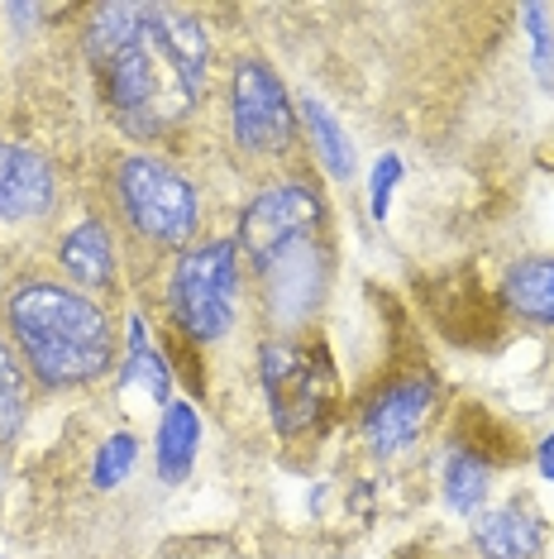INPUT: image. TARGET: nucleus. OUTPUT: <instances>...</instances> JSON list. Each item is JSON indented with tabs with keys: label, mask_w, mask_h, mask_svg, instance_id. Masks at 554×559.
Instances as JSON below:
<instances>
[{
	"label": "nucleus",
	"mask_w": 554,
	"mask_h": 559,
	"mask_svg": "<svg viewBox=\"0 0 554 559\" xmlns=\"http://www.w3.org/2000/svg\"><path fill=\"white\" fill-rule=\"evenodd\" d=\"M210 68L206 24L186 10L144 5L130 44L100 68L116 120L134 139H158L192 116Z\"/></svg>",
	"instance_id": "nucleus-1"
},
{
	"label": "nucleus",
	"mask_w": 554,
	"mask_h": 559,
	"mask_svg": "<svg viewBox=\"0 0 554 559\" xmlns=\"http://www.w3.org/2000/svg\"><path fill=\"white\" fill-rule=\"evenodd\" d=\"M5 316L24 368L44 388L96 383L116 359V335H110L106 311L77 287L24 283L20 292H10Z\"/></svg>",
	"instance_id": "nucleus-2"
},
{
	"label": "nucleus",
	"mask_w": 554,
	"mask_h": 559,
	"mask_svg": "<svg viewBox=\"0 0 554 559\" xmlns=\"http://www.w3.org/2000/svg\"><path fill=\"white\" fill-rule=\"evenodd\" d=\"M120 211L158 249H182L196 235V187L158 158H124L116 173Z\"/></svg>",
	"instance_id": "nucleus-3"
},
{
	"label": "nucleus",
	"mask_w": 554,
	"mask_h": 559,
	"mask_svg": "<svg viewBox=\"0 0 554 559\" xmlns=\"http://www.w3.org/2000/svg\"><path fill=\"white\" fill-rule=\"evenodd\" d=\"M239 301V245L216 239L206 249H192L172 273V311L192 340H220L234 321Z\"/></svg>",
	"instance_id": "nucleus-4"
},
{
	"label": "nucleus",
	"mask_w": 554,
	"mask_h": 559,
	"mask_svg": "<svg viewBox=\"0 0 554 559\" xmlns=\"http://www.w3.org/2000/svg\"><path fill=\"white\" fill-rule=\"evenodd\" d=\"M321 221H325V201L306 182H277L263 197L249 201L234 245L258 273H268L287 249L306 245Z\"/></svg>",
	"instance_id": "nucleus-5"
},
{
	"label": "nucleus",
	"mask_w": 554,
	"mask_h": 559,
	"mask_svg": "<svg viewBox=\"0 0 554 559\" xmlns=\"http://www.w3.org/2000/svg\"><path fill=\"white\" fill-rule=\"evenodd\" d=\"M230 124H234V144L249 158H277L292 148L297 130V110L287 100V86L277 82V72L268 62L249 58L234 68L230 82Z\"/></svg>",
	"instance_id": "nucleus-6"
},
{
	"label": "nucleus",
	"mask_w": 554,
	"mask_h": 559,
	"mask_svg": "<svg viewBox=\"0 0 554 559\" xmlns=\"http://www.w3.org/2000/svg\"><path fill=\"white\" fill-rule=\"evenodd\" d=\"M263 388H268V406H273V426L282 436H297V430L321 421L325 406V378L316 359H311L292 340H273L263 349Z\"/></svg>",
	"instance_id": "nucleus-7"
},
{
	"label": "nucleus",
	"mask_w": 554,
	"mask_h": 559,
	"mask_svg": "<svg viewBox=\"0 0 554 559\" xmlns=\"http://www.w3.org/2000/svg\"><path fill=\"white\" fill-rule=\"evenodd\" d=\"M435 406V383L431 378H407V383L387 388L373 402V412L363 416V436H369L373 454H401L407 444L421 436L425 416Z\"/></svg>",
	"instance_id": "nucleus-8"
},
{
	"label": "nucleus",
	"mask_w": 554,
	"mask_h": 559,
	"mask_svg": "<svg viewBox=\"0 0 554 559\" xmlns=\"http://www.w3.org/2000/svg\"><path fill=\"white\" fill-rule=\"evenodd\" d=\"M58 197L53 163L24 144H0V221H39Z\"/></svg>",
	"instance_id": "nucleus-9"
},
{
	"label": "nucleus",
	"mask_w": 554,
	"mask_h": 559,
	"mask_svg": "<svg viewBox=\"0 0 554 559\" xmlns=\"http://www.w3.org/2000/svg\"><path fill=\"white\" fill-rule=\"evenodd\" d=\"M62 269H68L72 283H77V292L110 283L116 259H110V235L100 230V221H82L77 230L62 239Z\"/></svg>",
	"instance_id": "nucleus-10"
},
{
	"label": "nucleus",
	"mask_w": 554,
	"mask_h": 559,
	"mask_svg": "<svg viewBox=\"0 0 554 559\" xmlns=\"http://www.w3.org/2000/svg\"><path fill=\"white\" fill-rule=\"evenodd\" d=\"M540 540H545V526L521 507L483 516V526H478V550L487 559H535Z\"/></svg>",
	"instance_id": "nucleus-11"
},
{
	"label": "nucleus",
	"mask_w": 554,
	"mask_h": 559,
	"mask_svg": "<svg viewBox=\"0 0 554 559\" xmlns=\"http://www.w3.org/2000/svg\"><path fill=\"white\" fill-rule=\"evenodd\" d=\"M502 297L516 316L540 325H554V259H526L516 263L502 283Z\"/></svg>",
	"instance_id": "nucleus-12"
},
{
	"label": "nucleus",
	"mask_w": 554,
	"mask_h": 559,
	"mask_svg": "<svg viewBox=\"0 0 554 559\" xmlns=\"http://www.w3.org/2000/svg\"><path fill=\"white\" fill-rule=\"evenodd\" d=\"M196 444H201V416L186 402H172L158 426V474L168 483L186 478V468L196 460Z\"/></svg>",
	"instance_id": "nucleus-13"
},
{
	"label": "nucleus",
	"mask_w": 554,
	"mask_h": 559,
	"mask_svg": "<svg viewBox=\"0 0 554 559\" xmlns=\"http://www.w3.org/2000/svg\"><path fill=\"white\" fill-rule=\"evenodd\" d=\"M301 124H306L311 144H316V158L330 168V177H339V182L354 177V144H349V134L339 130V120L316 96H301Z\"/></svg>",
	"instance_id": "nucleus-14"
},
{
	"label": "nucleus",
	"mask_w": 554,
	"mask_h": 559,
	"mask_svg": "<svg viewBox=\"0 0 554 559\" xmlns=\"http://www.w3.org/2000/svg\"><path fill=\"white\" fill-rule=\"evenodd\" d=\"M487 498V464L478 460V454L459 450L449 454L445 464V502L455 507V512H478Z\"/></svg>",
	"instance_id": "nucleus-15"
},
{
	"label": "nucleus",
	"mask_w": 554,
	"mask_h": 559,
	"mask_svg": "<svg viewBox=\"0 0 554 559\" xmlns=\"http://www.w3.org/2000/svg\"><path fill=\"white\" fill-rule=\"evenodd\" d=\"M24 412H29V392H24V364L15 359V349L0 340V444L20 430Z\"/></svg>",
	"instance_id": "nucleus-16"
},
{
	"label": "nucleus",
	"mask_w": 554,
	"mask_h": 559,
	"mask_svg": "<svg viewBox=\"0 0 554 559\" xmlns=\"http://www.w3.org/2000/svg\"><path fill=\"white\" fill-rule=\"evenodd\" d=\"M134 454H138L134 436H110L106 444H100V454H96L92 483H96V488H120V483L134 474Z\"/></svg>",
	"instance_id": "nucleus-17"
},
{
	"label": "nucleus",
	"mask_w": 554,
	"mask_h": 559,
	"mask_svg": "<svg viewBox=\"0 0 554 559\" xmlns=\"http://www.w3.org/2000/svg\"><path fill=\"white\" fill-rule=\"evenodd\" d=\"M526 24H531V44H535V72L540 82H554V39H550V15L540 5H526Z\"/></svg>",
	"instance_id": "nucleus-18"
},
{
	"label": "nucleus",
	"mask_w": 554,
	"mask_h": 559,
	"mask_svg": "<svg viewBox=\"0 0 554 559\" xmlns=\"http://www.w3.org/2000/svg\"><path fill=\"white\" fill-rule=\"evenodd\" d=\"M401 177V163L387 154V158H377V168H373V215L383 221L387 215V192H393V182Z\"/></svg>",
	"instance_id": "nucleus-19"
},
{
	"label": "nucleus",
	"mask_w": 554,
	"mask_h": 559,
	"mask_svg": "<svg viewBox=\"0 0 554 559\" xmlns=\"http://www.w3.org/2000/svg\"><path fill=\"white\" fill-rule=\"evenodd\" d=\"M540 474H545V478L554 483V436H550L545 444H540Z\"/></svg>",
	"instance_id": "nucleus-20"
},
{
	"label": "nucleus",
	"mask_w": 554,
	"mask_h": 559,
	"mask_svg": "<svg viewBox=\"0 0 554 559\" xmlns=\"http://www.w3.org/2000/svg\"><path fill=\"white\" fill-rule=\"evenodd\" d=\"M0 492H5V460H0Z\"/></svg>",
	"instance_id": "nucleus-21"
}]
</instances>
